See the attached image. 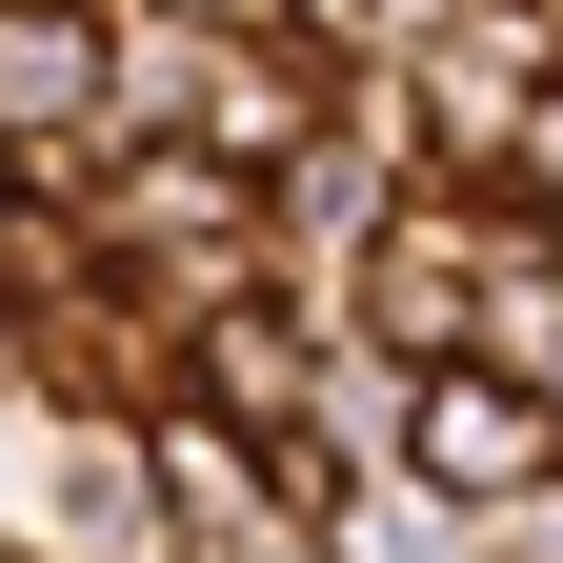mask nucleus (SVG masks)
Wrapping results in <instances>:
<instances>
[{
	"label": "nucleus",
	"mask_w": 563,
	"mask_h": 563,
	"mask_svg": "<svg viewBox=\"0 0 563 563\" xmlns=\"http://www.w3.org/2000/svg\"><path fill=\"white\" fill-rule=\"evenodd\" d=\"M322 363H342V322L302 302V282H242L222 322H181V402H222L242 443H282V463H302V422H322ZM302 483H322V463H302Z\"/></svg>",
	"instance_id": "obj_4"
},
{
	"label": "nucleus",
	"mask_w": 563,
	"mask_h": 563,
	"mask_svg": "<svg viewBox=\"0 0 563 563\" xmlns=\"http://www.w3.org/2000/svg\"><path fill=\"white\" fill-rule=\"evenodd\" d=\"M483 563H563V463L523 483V504H483Z\"/></svg>",
	"instance_id": "obj_12"
},
{
	"label": "nucleus",
	"mask_w": 563,
	"mask_h": 563,
	"mask_svg": "<svg viewBox=\"0 0 563 563\" xmlns=\"http://www.w3.org/2000/svg\"><path fill=\"white\" fill-rule=\"evenodd\" d=\"M463 363H504V383L563 422V242H523V262H504V302H483V342H463Z\"/></svg>",
	"instance_id": "obj_11"
},
{
	"label": "nucleus",
	"mask_w": 563,
	"mask_h": 563,
	"mask_svg": "<svg viewBox=\"0 0 563 563\" xmlns=\"http://www.w3.org/2000/svg\"><path fill=\"white\" fill-rule=\"evenodd\" d=\"M141 21H181V41H282L302 0H141Z\"/></svg>",
	"instance_id": "obj_14"
},
{
	"label": "nucleus",
	"mask_w": 563,
	"mask_h": 563,
	"mask_svg": "<svg viewBox=\"0 0 563 563\" xmlns=\"http://www.w3.org/2000/svg\"><path fill=\"white\" fill-rule=\"evenodd\" d=\"M543 21H563V0H543Z\"/></svg>",
	"instance_id": "obj_17"
},
{
	"label": "nucleus",
	"mask_w": 563,
	"mask_h": 563,
	"mask_svg": "<svg viewBox=\"0 0 563 563\" xmlns=\"http://www.w3.org/2000/svg\"><path fill=\"white\" fill-rule=\"evenodd\" d=\"M383 81H402V121H422V181H504L523 121L563 101V21H543V0H463V21L402 41Z\"/></svg>",
	"instance_id": "obj_3"
},
{
	"label": "nucleus",
	"mask_w": 563,
	"mask_h": 563,
	"mask_svg": "<svg viewBox=\"0 0 563 563\" xmlns=\"http://www.w3.org/2000/svg\"><path fill=\"white\" fill-rule=\"evenodd\" d=\"M523 242H543V222H523L504 181H402V201H383V242L342 262V342H383L402 383H422V363H463Z\"/></svg>",
	"instance_id": "obj_1"
},
{
	"label": "nucleus",
	"mask_w": 563,
	"mask_h": 563,
	"mask_svg": "<svg viewBox=\"0 0 563 563\" xmlns=\"http://www.w3.org/2000/svg\"><path fill=\"white\" fill-rule=\"evenodd\" d=\"M21 543L41 563H181V504H162V463H141V422H41Z\"/></svg>",
	"instance_id": "obj_5"
},
{
	"label": "nucleus",
	"mask_w": 563,
	"mask_h": 563,
	"mask_svg": "<svg viewBox=\"0 0 563 563\" xmlns=\"http://www.w3.org/2000/svg\"><path fill=\"white\" fill-rule=\"evenodd\" d=\"M101 141V0H0V162Z\"/></svg>",
	"instance_id": "obj_7"
},
{
	"label": "nucleus",
	"mask_w": 563,
	"mask_h": 563,
	"mask_svg": "<svg viewBox=\"0 0 563 563\" xmlns=\"http://www.w3.org/2000/svg\"><path fill=\"white\" fill-rule=\"evenodd\" d=\"M402 463H422V483L483 523V504H523V483L563 463V422H543L504 363H422V383H402Z\"/></svg>",
	"instance_id": "obj_6"
},
{
	"label": "nucleus",
	"mask_w": 563,
	"mask_h": 563,
	"mask_svg": "<svg viewBox=\"0 0 563 563\" xmlns=\"http://www.w3.org/2000/svg\"><path fill=\"white\" fill-rule=\"evenodd\" d=\"M81 222H101V262H121L162 322H222L242 282H262V181L222 162V141H101Z\"/></svg>",
	"instance_id": "obj_2"
},
{
	"label": "nucleus",
	"mask_w": 563,
	"mask_h": 563,
	"mask_svg": "<svg viewBox=\"0 0 563 563\" xmlns=\"http://www.w3.org/2000/svg\"><path fill=\"white\" fill-rule=\"evenodd\" d=\"M322 121H342V60H322L302 21H282V41H222V81H201V141H222L242 181H282Z\"/></svg>",
	"instance_id": "obj_8"
},
{
	"label": "nucleus",
	"mask_w": 563,
	"mask_h": 563,
	"mask_svg": "<svg viewBox=\"0 0 563 563\" xmlns=\"http://www.w3.org/2000/svg\"><path fill=\"white\" fill-rule=\"evenodd\" d=\"M201 81H222V41L141 21V0H101V141H201Z\"/></svg>",
	"instance_id": "obj_9"
},
{
	"label": "nucleus",
	"mask_w": 563,
	"mask_h": 563,
	"mask_svg": "<svg viewBox=\"0 0 563 563\" xmlns=\"http://www.w3.org/2000/svg\"><path fill=\"white\" fill-rule=\"evenodd\" d=\"M504 201H523V222H543V242H563V101H543V121H523V162H504Z\"/></svg>",
	"instance_id": "obj_13"
},
{
	"label": "nucleus",
	"mask_w": 563,
	"mask_h": 563,
	"mask_svg": "<svg viewBox=\"0 0 563 563\" xmlns=\"http://www.w3.org/2000/svg\"><path fill=\"white\" fill-rule=\"evenodd\" d=\"M322 563H483V523L422 463H363V483H322Z\"/></svg>",
	"instance_id": "obj_10"
},
{
	"label": "nucleus",
	"mask_w": 563,
	"mask_h": 563,
	"mask_svg": "<svg viewBox=\"0 0 563 563\" xmlns=\"http://www.w3.org/2000/svg\"><path fill=\"white\" fill-rule=\"evenodd\" d=\"M0 201H21V162H0Z\"/></svg>",
	"instance_id": "obj_16"
},
{
	"label": "nucleus",
	"mask_w": 563,
	"mask_h": 563,
	"mask_svg": "<svg viewBox=\"0 0 563 563\" xmlns=\"http://www.w3.org/2000/svg\"><path fill=\"white\" fill-rule=\"evenodd\" d=\"M0 563H41V543H21V523H0Z\"/></svg>",
	"instance_id": "obj_15"
}]
</instances>
